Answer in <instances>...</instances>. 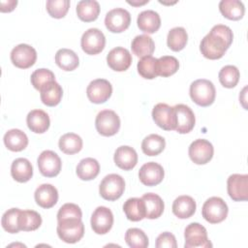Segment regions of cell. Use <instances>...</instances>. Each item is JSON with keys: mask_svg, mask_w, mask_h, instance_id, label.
<instances>
[{"mask_svg": "<svg viewBox=\"0 0 248 248\" xmlns=\"http://www.w3.org/2000/svg\"><path fill=\"white\" fill-rule=\"evenodd\" d=\"M232 29L224 24L214 25L200 44L202 54L208 59L215 60L223 57L232 43Z\"/></svg>", "mask_w": 248, "mask_h": 248, "instance_id": "obj_1", "label": "cell"}, {"mask_svg": "<svg viewBox=\"0 0 248 248\" xmlns=\"http://www.w3.org/2000/svg\"><path fill=\"white\" fill-rule=\"evenodd\" d=\"M189 93L193 102L201 107H208L213 104L216 96L214 84L205 78L193 81L190 85Z\"/></svg>", "mask_w": 248, "mask_h": 248, "instance_id": "obj_2", "label": "cell"}, {"mask_svg": "<svg viewBox=\"0 0 248 248\" xmlns=\"http://www.w3.org/2000/svg\"><path fill=\"white\" fill-rule=\"evenodd\" d=\"M57 234L66 243H76L84 234V225L81 219H64L57 221Z\"/></svg>", "mask_w": 248, "mask_h": 248, "instance_id": "obj_3", "label": "cell"}, {"mask_svg": "<svg viewBox=\"0 0 248 248\" xmlns=\"http://www.w3.org/2000/svg\"><path fill=\"white\" fill-rule=\"evenodd\" d=\"M228 211L227 203L219 197L207 199L202 208V217L210 224H218L224 221L227 218Z\"/></svg>", "mask_w": 248, "mask_h": 248, "instance_id": "obj_4", "label": "cell"}, {"mask_svg": "<svg viewBox=\"0 0 248 248\" xmlns=\"http://www.w3.org/2000/svg\"><path fill=\"white\" fill-rule=\"evenodd\" d=\"M124 190V178L116 173L106 175L99 186V193L101 197L107 201H116L122 196Z\"/></svg>", "mask_w": 248, "mask_h": 248, "instance_id": "obj_5", "label": "cell"}, {"mask_svg": "<svg viewBox=\"0 0 248 248\" xmlns=\"http://www.w3.org/2000/svg\"><path fill=\"white\" fill-rule=\"evenodd\" d=\"M95 126L100 135L110 137L119 131L120 118L115 111L111 109H104L97 114Z\"/></svg>", "mask_w": 248, "mask_h": 248, "instance_id": "obj_6", "label": "cell"}, {"mask_svg": "<svg viewBox=\"0 0 248 248\" xmlns=\"http://www.w3.org/2000/svg\"><path fill=\"white\" fill-rule=\"evenodd\" d=\"M185 248H197V247H212V243L208 240L206 229L199 223L189 224L184 231Z\"/></svg>", "mask_w": 248, "mask_h": 248, "instance_id": "obj_7", "label": "cell"}, {"mask_svg": "<svg viewBox=\"0 0 248 248\" xmlns=\"http://www.w3.org/2000/svg\"><path fill=\"white\" fill-rule=\"evenodd\" d=\"M80 45L82 50L86 54L95 55L105 48L106 38L100 29L89 28L82 34Z\"/></svg>", "mask_w": 248, "mask_h": 248, "instance_id": "obj_8", "label": "cell"}, {"mask_svg": "<svg viewBox=\"0 0 248 248\" xmlns=\"http://www.w3.org/2000/svg\"><path fill=\"white\" fill-rule=\"evenodd\" d=\"M131 23L130 13L123 8H115L107 13L105 25L112 33L125 31Z\"/></svg>", "mask_w": 248, "mask_h": 248, "instance_id": "obj_9", "label": "cell"}, {"mask_svg": "<svg viewBox=\"0 0 248 248\" xmlns=\"http://www.w3.org/2000/svg\"><path fill=\"white\" fill-rule=\"evenodd\" d=\"M152 118L154 122L166 131L175 130L176 118L173 107L165 103L157 104L152 109Z\"/></svg>", "mask_w": 248, "mask_h": 248, "instance_id": "obj_10", "label": "cell"}, {"mask_svg": "<svg viewBox=\"0 0 248 248\" xmlns=\"http://www.w3.org/2000/svg\"><path fill=\"white\" fill-rule=\"evenodd\" d=\"M40 172L46 177H54L59 174L62 162L59 156L52 150L43 151L37 160Z\"/></svg>", "mask_w": 248, "mask_h": 248, "instance_id": "obj_11", "label": "cell"}, {"mask_svg": "<svg viewBox=\"0 0 248 248\" xmlns=\"http://www.w3.org/2000/svg\"><path fill=\"white\" fill-rule=\"evenodd\" d=\"M37 60V52L35 48L27 44H19L11 51V61L20 69L30 68Z\"/></svg>", "mask_w": 248, "mask_h": 248, "instance_id": "obj_12", "label": "cell"}, {"mask_svg": "<svg viewBox=\"0 0 248 248\" xmlns=\"http://www.w3.org/2000/svg\"><path fill=\"white\" fill-rule=\"evenodd\" d=\"M227 190L234 202H244L248 199V175L233 173L229 176Z\"/></svg>", "mask_w": 248, "mask_h": 248, "instance_id": "obj_13", "label": "cell"}, {"mask_svg": "<svg viewBox=\"0 0 248 248\" xmlns=\"http://www.w3.org/2000/svg\"><path fill=\"white\" fill-rule=\"evenodd\" d=\"M189 157L197 165H204L208 163L214 153V148L211 142L204 139L194 140L189 146Z\"/></svg>", "mask_w": 248, "mask_h": 248, "instance_id": "obj_14", "label": "cell"}, {"mask_svg": "<svg viewBox=\"0 0 248 248\" xmlns=\"http://www.w3.org/2000/svg\"><path fill=\"white\" fill-rule=\"evenodd\" d=\"M112 93L110 82L104 78L92 80L86 89V95L90 102L94 104H103L107 102Z\"/></svg>", "mask_w": 248, "mask_h": 248, "instance_id": "obj_15", "label": "cell"}, {"mask_svg": "<svg viewBox=\"0 0 248 248\" xmlns=\"http://www.w3.org/2000/svg\"><path fill=\"white\" fill-rule=\"evenodd\" d=\"M91 228L97 234H106L113 225V214L106 206H98L91 215Z\"/></svg>", "mask_w": 248, "mask_h": 248, "instance_id": "obj_16", "label": "cell"}, {"mask_svg": "<svg viewBox=\"0 0 248 248\" xmlns=\"http://www.w3.org/2000/svg\"><path fill=\"white\" fill-rule=\"evenodd\" d=\"M165 175L163 167L155 162H148L139 170V178L145 186H155L162 182Z\"/></svg>", "mask_w": 248, "mask_h": 248, "instance_id": "obj_17", "label": "cell"}, {"mask_svg": "<svg viewBox=\"0 0 248 248\" xmlns=\"http://www.w3.org/2000/svg\"><path fill=\"white\" fill-rule=\"evenodd\" d=\"M176 118L175 131L179 134L191 132L195 126L196 118L193 110L186 105L178 104L173 107Z\"/></svg>", "mask_w": 248, "mask_h": 248, "instance_id": "obj_18", "label": "cell"}, {"mask_svg": "<svg viewBox=\"0 0 248 248\" xmlns=\"http://www.w3.org/2000/svg\"><path fill=\"white\" fill-rule=\"evenodd\" d=\"M107 62L113 71L124 72L132 64V55L127 48L116 46L107 55Z\"/></svg>", "mask_w": 248, "mask_h": 248, "instance_id": "obj_19", "label": "cell"}, {"mask_svg": "<svg viewBox=\"0 0 248 248\" xmlns=\"http://www.w3.org/2000/svg\"><path fill=\"white\" fill-rule=\"evenodd\" d=\"M34 198L39 206L50 208L54 206L58 201V191L53 185L45 183L36 189Z\"/></svg>", "mask_w": 248, "mask_h": 248, "instance_id": "obj_20", "label": "cell"}, {"mask_svg": "<svg viewBox=\"0 0 248 248\" xmlns=\"http://www.w3.org/2000/svg\"><path fill=\"white\" fill-rule=\"evenodd\" d=\"M113 160L118 168L124 170H130L134 169L138 163V154L133 147L122 145L115 150Z\"/></svg>", "mask_w": 248, "mask_h": 248, "instance_id": "obj_21", "label": "cell"}, {"mask_svg": "<svg viewBox=\"0 0 248 248\" xmlns=\"http://www.w3.org/2000/svg\"><path fill=\"white\" fill-rule=\"evenodd\" d=\"M26 123L32 132L36 134H43L49 128L50 120L46 111L42 109H33L27 114Z\"/></svg>", "mask_w": 248, "mask_h": 248, "instance_id": "obj_22", "label": "cell"}, {"mask_svg": "<svg viewBox=\"0 0 248 248\" xmlns=\"http://www.w3.org/2000/svg\"><path fill=\"white\" fill-rule=\"evenodd\" d=\"M138 27L147 33V34H153L161 26V18L157 12L153 10H146L140 13L137 19Z\"/></svg>", "mask_w": 248, "mask_h": 248, "instance_id": "obj_23", "label": "cell"}, {"mask_svg": "<svg viewBox=\"0 0 248 248\" xmlns=\"http://www.w3.org/2000/svg\"><path fill=\"white\" fill-rule=\"evenodd\" d=\"M196 202L190 196H179L172 203V212L179 219H187L194 215L196 211Z\"/></svg>", "mask_w": 248, "mask_h": 248, "instance_id": "obj_24", "label": "cell"}, {"mask_svg": "<svg viewBox=\"0 0 248 248\" xmlns=\"http://www.w3.org/2000/svg\"><path fill=\"white\" fill-rule=\"evenodd\" d=\"M11 174L17 182H27L32 178L33 167L26 158H17L12 163Z\"/></svg>", "mask_w": 248, "mask_h": 248, "instance_id": "obj_25", "label": "cell"}, {"mask_svg": "<svg viewBox=\"0 0 248 248\" xmlns=\"http://www.w3.org/2000/svg\"><path fill=\"white\" fill-rule=\"evenodd\" d=\"M123 211L128 220L138 222L145 218V205L141 198H130L123 204Z\"/></svg>", "mask_w": 248, "mask_h": 248, "instance_id": "obj_26", "label": "cell"}, {"mask_svg": "<svg viewBox=\"0 0 248 248\" xmlns=\"http://www.w3.org/2000/svg\"><path fill=\"white\" fill-rule=\"evenodd\" d=\"M4 143L9 150L18 152L26 148L28 138L21 130L11 129L4 135Z\"/></svg>", "mask_w": 248, "mask_h": 248, "instance_id": "obj_27", "label": "cell"}, {"mask_svg": "<svg viewBox=\"0 0 248 248\" xmlns=\"http://www.w3.org/2000/svg\"><path fill=\"white\" fill-rule=\"evenodd\" d=\"M133 53L138 57H145L151 55L155 50V44L151 37L145 34L136 36L131 44Z\"/></svg>", "mask_w": 248, "mask_h": 248, "instance_id": "obj_28", "label": "cell"}, {"mask_svg": "<svg viewBox=\"0 0 248 248\" xmlns=\"http://www.w3.org/2000/svg\"><path fill=\"white\" fill-rule=\"evenodd\" d=\"M141 199L143 200L145 205V218L157 219L163 214L165 205L160 196L154 193H147L144 194Z\"/></svg>", "mask_w": 248, "mask_h": 248, "instance_id": "obj_29", "label": "cell"}, {"mask_svg": "<svg viewBox=\"0 0 248 248\" xmlns=\"http://www.w3.org/2000/svg\"><path fill=\"white\" fill-rule=\"evenodd\" d=\"M99 171L100 165L98 161L91 157L80 160L76 169V172L78 178L86 181L94 179L99 174Z\"/></svg>", "mask_w": 248, "mask_h": 248, "instance_id": "obj_30", "label": "cell"}, {"mask_svg": "<svg viewBox=\"0 0 248 248\" xmlns=\"http://www.w3.org/2000/svg\"><path fill=\"white\" fill-rule=\"evenodd\" d=\"M219 10L226 18L231 20L242 18L245 13L243 3L238 0H222L219 3Z\"/></svg>", "mask_w": 248, "mask_h": 248, "instance_id": "obj_31", "label": "cell"}, {"mask_svg": "<svg viewBox=\"0 0 248 248\" xmlns=\"http://www.w3.org/2000/svg\"><path fill=\"white\" fill-rule=\"evenodd\" d=\"M100 5L96 0H81L77 5V15L80 20L90 22L97 19Z\"/></svg>", "mask_w": 248, "mask_h": 248, "instance_id": "obj_32", "label": "cell"}, {"mask_svg": "<svg viewBox=\"0 0 248 248\" xmlns=\"http://www.w3.org/2000/svg\"><path fill=\"white\" fill-rule=\"evenodd\" d=\"M41 100L47 107L57 106L63 96V89L56 81H52L40 90Z\"/></svg>", "mask_w": 248, "mask_h": 248, "instance_id": "obj_33", "label": "cell"}, {"mask_svg": "<svg viewBox=\"0 0 248 248\" xmlns=\"http://www.w3.org/2000/svg\"><path fill=\"white\" fill-rule=\"evenodd\" d=\"M55 62L64 71H74L79 64L78 54L69 48H60L55 54Z\"/></svg>", "mask_w": 248, "mask_h": 248, "instance_id": "obj_34", "label": "cell"}, {"mask_svg": "<svg viewBox=\"0 0 248 248\" xmlns=\"http://www.w3.org/2000/svg\"><path fill=\"white\" fill-rule=\"evenodd\" d=\"M166 146V140L157 134H151L145 137L141 142L142 152L147 156L159 155Z\"/></svg>", "mask_w": 248, "mask_h": 248, "instance_id": "obj_35", "label": "cell"}, {"mask_svg": "<svg viewBox=\"0 0 248 248\" xmlns=\"http://www.w3.org/2000/svg\"><path fill=\"white\" fill-rule=\"evenodd\" d=\"M58 145L62 152L68 155H73L81 150L82 140L75 133H67L60 138Z\"/></svg>", "mask_w": 248, "mask_h": 248, "instance_id": "obj_36", "label": "cell"}, {"mask_svg": "<svg viewBox=\"0 0 248 248\" xmlns=\"http://www.w3.org/2000/svg\"><path fill=\"white\" fill-rule=\"evenodd\" d=\"M19 229L24 232H32L40 228L42 225L41 215L34 210H21L19 214Z\"/></svg>", "mask_w": 248, "mask_h": 248, "instance_id": "obj_37", "label": "cell"}, {"mask_svg": "<svg viewBox=\"0 0 248 248\" xmlns=\"http://www.w3.org/2000/svg\"><path fill=\"white\" fill-rule=\"evenodd\" d=\"M188 41V34L183 27L171 28L167 37L168 46L173 51H179L183 49Z\"/></svg>", "mask_w": 248, "mask_h": 248, "instance_id": "obj_38", "label": "cell"}, {"mask_svg": "<svg viewBox=\"0 0 248 248\" xmlns=\"http://www.w3.org/2000/svg\"><path fill=\"white\" fill-rule=\"evenodd\" d=\"M179 62L174 56L164 55L156 60V74L157 76L167 78L177 72Z\"/></svg>", "mask_w": 248, "mask_h": 248, "instance_id": "obj_39", "label": "cell"}, {"mask_svg": "<svg viewBox=\"0 0 248 248\" xmlns=\"http://www.w3.org/2000/svg\"><path fill=\"white\" fill-rule=\"evenodd\" d=\"M240 73L239 70L233 65L224 66L218 75L220 83L226 88L234 87L239 80Z\"/></svg>", "mask_w": 248, "mask_h": 248, "instance_id": "obj_40", "label": "cell"}, {"mask_svg": "<svg viewBox=\"0 0 248 248\" xmlns=\"http://www.w3.org/2000/svg\"><path fill=\"white\" fill-rule=\"evenodd\" d=\"M125 241L132 248H145L149 244L145 232L138 228H131L126 231Z\"/></svg>", "mask_w": 248, "mask_h": 248, "instance_id": "obj_41", "label": "cell"}, {"mask_svg": "<svg viewBox=\"0 0 248 248\" xmlns=\"http://www.w3.org/2000/svg\"><path fill=\"white\" fill-rule=\"evenodd\" d=\"M20 209L19 208H11L8 209L2 216L1 219V224L3 229L10 232V233H17L20 229H19V214H20Z\"/></svg>", "mask_w": 248, "mask_h": 248, "instance_id": "obj_42", "label": "cell"}, {"mask_svg": "<svg viewBox=\"0 0 248 248\" xmlns=\"http://www.w3.org/2000/svg\"><path fill=\"white\" fill-rule=\"evenodd\" d=\"M30 80H31V83L34 86V88L40 91L45 86L49 84L50 82L55 81V77H54V74L50 70L42 68V69H38L32 73Z\"/></svg>", "mask_w": 248, "mask_h": 248, "instance_id": "obj_43", "label": "cell"}, {"mask_svg": "<svg viewBox=\"0 0 248 248\" xmlns=\"http://www.w3.org/2000/svg\"><path fill=\"white\" fill-rule=\"evenodd\" d=\"M156 60L157 58L152 55L142 57L138 62V72L139 74L146 79H153L157 77L156 74Z\"/></svg>", "mask_w": 248, "mask_h": 248, "instance_id": "obj_44", "label": "cell"}, {"mask_svg": "<svg viewBox=\"0 0 248 248\" xmlns=\"http://www.w3.org/2000/svg\"><path fill=\"white\" fill-rule=\"evenodd\" d=\"M46 7L50 16L54 18H62L68 13V10L70 8V1L69 0H47Z\"/></svg>", "mask_w": 248, "mask_h": 248, "instance_id": "obj_45", "label": "cell"}, {"mask_svg": "<svg viewBox=\"0 0 248 248\" xmlns=\"http://www.w3.org/2000/svg\"><path fill=\"white\" fill-rule=\"evenodd\" d=\"M82 212L78 204L68 202L63 204L57 213V221L64 219H81Z\"/></svg>", "mask_w": 248, "mask_h": 248, "instance_id": "obj_46", "label": "cell"}, {"mask_svg": "<svg viewBox=\"0 0 248 248\" xmlns=\"http://www.w3.org/2000/svg\"><path fill=\"white\" fill-rule=\"evenodd\" d=\"M155 245L157 248H164V247L176 248L177 247L175 236L170 232H165L159 234L156 239Z\"/></svg>", "mask_w": 248, "mask_h": 248, "instance_id": "obj_47", "label": "cell"}, {"mask_svg": "<svg viewBox=\"0 0 248 248\" xmlns=\"http://www.w3.org/2000/svg\"><path fill=\"white\" fill-rule=\"evenodd\" d=\"M0 4H1L0 11L3 12V13H6V12H12L16 8V6L17 5V1L16 0L1 1Z\"/></svg>", "mask_w": 248, "mask_h": 248, "instance_id": "obj_48", "label": "cell"}, {"mask_svg": "<svg viewBox=\"0 0 248 248\" xmlns=\"http://www.w3.org/2000/svg\"><path fill=\"white\" fill-rule=\"evenodd\" d=\"M129 4L133 5V6H140V5H143L145 3H148V0H145V1H142V2H136V1H128Z\"/></svg>", "mask_w": 248, "mask_h": 248, "instance_id": "obj_49", "label": "cell"}]
</instances>
